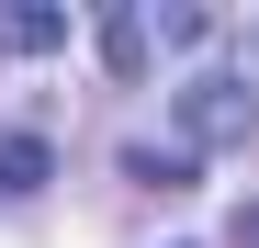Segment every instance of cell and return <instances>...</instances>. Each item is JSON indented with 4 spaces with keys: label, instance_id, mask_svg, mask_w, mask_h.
<instances>
[{
    "label": "cell",
    "instance_id": "6",
    "mask_svg": "<svg viewBox=\"0 0 259 248\" xmlns=\"http://www.w3.org/2000/svg\"><path fill=\"white\" fill-rule=\"evenodd\" d=\"M102 57H113V68H136V57H147V23H124V12H102Z\"/></svg>",
    "mask_w": 259,
    "mask_h": 248
},
{
    "label": "cell",
    "instance_id": "1",
    "mask_svg": "<svg viewBox=\"0 0 259 248\" xmlns=\"http://www.w3.org/2000/svg\"><path fill=\"white\" fill-rule=\"evenodd\" d=\"M169 113H181V147H192V158H203V147H248V136H259V79L203 68V79H192Z\"/></svg>",
    "mask_w": 259,
    "mask_h": 248
},
{
    "label": "cell",
    "instance_id": "5",
    "mask_svg": "<svg viewBox=\"0 0 259 248\" xmlns=\"http://www.w3.org/2000/svg\"><path fill=\"white\" fill-rule=\"evenodd\" d=\"M192 170H203L192 147H136V158H124V181H147V192H181Z\"/></svg>",
    "mask_w": 259,
    "mask_h": 248
},
{
    "label": "cell",
    "instance_id": "4",
    "mask_svg": "<svg viewBox=\"0 0 259 248\" xmlns=\"http://www.w3.org/2000/svg\"><path fill=\"white\" fill-rule=\"evenodd\" d=\"M46 136H0V192H46Z\"/></svg>",
    "mask_w": 259,
    "mask_h": 248
},
{
    "label": "cell",
    "instance_id": "3",
    "mask_svg": "<svg viewBox=\"0 0 259 248\" xmlns=\"http://www.w3.org/2000/svg\"><path fill=\"white\" fill-rule=\"evenodd\" d=\"M147 46H169V57H203V46H214V12H203V0H181V12H158V23H147Z\"/></svg>",
    "mask_w": 259,
    "mask_h": 248
},
{
    "label": "cell",
    "instance_id": "2",
    "mask_svg": "<svg viewBox=\"0 0 259 248\" xmlns=\"http://www.w3.org/2000/svg\"><path fill=\"white\" fill-rule=\"evenodd\" d=\"M0 46H12V57H57V46H68V12L23 0V12H0Z\"/></svg>",
    "mask_w": 259,
    "mask_h": 248
}]
</instances>
